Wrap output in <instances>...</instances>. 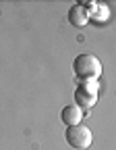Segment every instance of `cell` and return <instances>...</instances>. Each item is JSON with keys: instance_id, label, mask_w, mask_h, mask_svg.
Returning <instances> with one entry per match:
<instances>
[{"instance_id": "cell-1", "label": "cell", "mask_w": 116, "mask_h": 150, "mask_svg": "<svg viewBox=\"0 0 116 150\" xmlns=\"http://www.w3.org/2000/svg\"><path fill=\"white\" fill-rule=\"evenodd\" d=\"M73 71L79 79L91 81V79H98L102 75V63L93 54H79L73 61Z\"/></svg>"}, {"instance_id": "cell-2", "label": "cell", "mask_w": 116, "mask_h": 150, "mask_svg": "<svg viewBox=\"0 0 116 150\" xmlns=\"http://www.w3.org/2000/svg\"><path fill=\"white\" fill-rule=\"evenodd\" d=\"M68 146L73 148H79V150H85L91 146V129L87 125H68L66 127V134H64Z\"/></svg>"}, {"instance_id": "cell-3", "label": "cell", "mask_w": 116, "mask_h": 150, "mask_svg": "<svg viewBox=\"0 0 116 150\" xmlns=\"http://www.w3.org/2000/svg\"><path fill=\"white\" fill-rule=\"evenodd\" d=\"M89 21V8H85L83 4H73L68 11V23L75 27H83Z\"/></svg>"}, {"instance_id": "cell-4", "label": "cell", "mask_w": 116, "mask_h": 150, "mask_svg": "<svg viewBox=\"0 0 116 150\" xmlns=\"http://www.w3.org/2000/svg\"><path fill=\"white\" fill-rule=\"evenodd\" d=\"M60 119L64 121V125H79V123H81V119H83V110H81L79 106L68 104V106H64V108H62Z\"/></svg>"}, {"instance_id": "cell-5", "label": "cell", "mask_w": 116, "mask_h": 150, "mask_svg": "<svg viewBox=\"0 0 116 150\" xmlns=\"http://www.w3.org/2000/svg\"><path fill=\"white\" fill-rule=\"evenodd\" d=\"M95 100H98V94L87 92L83 86L77 88V92H75V102H77V106H79V108H89V106L95 104Z\"/></svg>"}]
</instances>
